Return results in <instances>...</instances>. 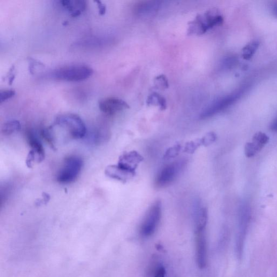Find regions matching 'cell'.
<instances>
[{"label":"cell","mask_w":277,"mask_h":277,"mask_svg":"<svg viewBox=\"0 0 277 277\" xmlns=\"http://www.w3.org/2000/svg\"><path fill=\"white\" fill-rule=\"evenodd\" d=\"M211 145L210 138L206 135H205L201 138H197L196 141L188 142L184 146L183 152L193 154L200 147L204 146L205 147Z\"/></svg>","instance_id":"obj_17"},{"label":"cell","mask_w":277,"mask_h":277,"mask_svg":"<svg viewBox=\"0 0 277 277\" xmlns=\"http://www.w3.org/2000/svg\"><path fill=\"white\" fill-rule=\"evenodd\" d=\"M99 109L108 115H114L117 113L128 109L129 106L123 100L115 97L106 98L99 103Z\"/></svg>","instance_id":"obj_10"},{"label":"cell","mask_w":277,"mask_h":277,"mask_svg":"<svg viewBox=\"0 0 277 277\" xmlns=\"http://www.w3.org/2000/svg\"><path fill=\"white\" fill-rule=\"evenodd\" d=\"M163 2L159 1H144L137 3L134 8V13L141 17H150L156 14L160 9Z\"/></svg>","instance_id":"obj_13"},{"label":"cell","mask_w":277,"mask_h":277,"mask_svg":"<svg viewBox=\"0 0 277 277\" xmlns=\"http://www.w3.org/2000/svg\"><path fill=\"white\" fill-rule=\"evenodd\" d=\"M249 87L248 84H245L233 93L215 100L200 115V118L202 119L210 118L224 111L237 102L245 94Z\"/></svg>","instance_id":"obj_1"},{"label":"cell","mask_w":277,"mask_h":277,"mask_svg":"<svg viewBox=\"0 0 277 277\" xmlns=\"http://www.w3.org/2000/svg\"><path fill=\"white\" fill-rule=\"evenodd\" d=\"M95 2L97 4L99 14L101 15L105 14L106 11V6L101 1H96Z\"/></svg>","instance_id":"obj_28"},{"label":"cell","mask_w":277,"mask_h":277,"mask_svg":"<svg viewBox=\"0 0 277 277\" xmlns=\"http://www.w3.org/2000/svg\"><path fill=\"white\" fill-rule=\"evenodd\" d=\"M40 135L43 140L49 145L52 150H56L55 138H54L51 128H42L40 129Z\"/></svg>","instance_id":"obj_21"},{"label":"cell","mask_w":277,"mask_h":277,"mask_svg":"<svg viewBox=\"0 0 277 277\" xmlns=\"http://www.w3.org/2000/svg\"><path fill=\"white\" fill-rule=\"evenodd\" d=\"M186 163V160H179L161 168L156 177V187L164 188L170 186L182 171Z\"/></svg>","instance_id":"obj_8"},{"label":"cell","mask_w":277,"mask_h":277,"mask_svg":"<svg viewBox=\"0 0 277 277\" xmlns=\"http://www.w3.org/2000/svg\"><path fill=\"white\" fill-rule=\"evenodd\" d=\"M155 84L157 87L161 89L167 88L169 86L168 80L164 75H160L155 79Z\"/></svg>","instance_id":"obj_24"},{"label":"cell","mask_w":277,"mask_h":277,"mask_svg":"<svg viewBox=\"0 0 277 277\" xmlns=\"http://www.w3.org/2000/svg\"><path fill=\"white\" fill-rule=\"evenodd\" d=\"M272 10L274 16L277 18V4L273 5Z\"/></svg>","instance_id":"obj_31"},{"label":"cell","mask_w":277,"mask_h":277,"mask_svg":"<svg viewBox=\"0 0 277 277\" xmlns=\"http://www.w3.org/2000/svg\"><path fill=\"white\" fill-rule=\"evenodd\" d=\"M181 150V146L180 144H176L168 149L165 153L164 159L169 160L175 158L178 156L179 152Z\"/></svg>","instance_id":"obj_22"},{"label":"cell","mask_w":277,"mask_h":277,"mask_svg":"<svg viewBox=\"0 0 277 277\" xmlns=\"http://www.w3.org/2000/svg\"><path fill=\"white\" fill-rule=\"evenodd\" d=\"M259 46V42L253 41L246 44L242 50V57L246 60H250L255 55Z\"/></svg>","instance_id":"obj_19"},{"label":"cell","mask_w":277,"mask_h":277,"mask_svg":"<svg viewBox=\"0 0 277 277\" xmlns=\"http://www.w3.org/2000/svg\"><path fill=\"white\" fill-rule=\"evenodd\" d=\"M197 263L200 268L207 264V242L205 229L195 230Z\"/></svg>","instance_id":"obj_9"},{"label":"cell","mask_w":277,"mask_h":277,"mask_svg":"<svg viewBox=\"0 0 277 277\" xmlns=\"http://www.w3.org/2000/svg\"><path fill=\"white\" fill-rule=\"evenodd\" d=\"M82 166L83 161L81 158L77 156L66 158L57 174V181L64 184L73 182L78 178Z\"/></svg>","instance_id":"obj_7"},{"label":"cell","mask_w":277,"mask_h":277,"mask_svg":"<svg viewBox=\"0 0 277 277\" xmlns=\"http://www.w3.org/2000/svg\"><path fill=\"white\" fill-rule=\"evenodd\" d=\"M162 215V204L159 201L153 203L143 219L140 228L141 235L149 237L155 234L159 225Z\"/></svg>","instance_id":"obj_5"},{"label":"cell","mask_w":277,"mask_h":277,"mask_svg":"<svg viewBox=\"0 0 277 277\" xmlns=\"http://www.w3.org/2000/svg\"><path fill=\"white\" fill-rule=\"evenodd\" d=\"M237 61V58L234 56H229L222 60L221 66L225 68H229L236 64Z\"/></svg>","instance_id":"obj_25"},{"label":"cell","mask_w":277,"mask_h":277,"mask_svg":"<svg viewBox=\"0 0 277 277\" xmlns=\"http://www.w3.org/2000/svg\"><path fill=\"white\" fill-rule=\"evenodd\" d=\"M166 270L164 267H160L156 272L155 277H165Z\"/></svg>","instance_id":"obj_29"},{"label":"cell","mask_w":277,"mask_h":277,"mask_svg":"<svg viewBox=\"0 0 277 277\" xmlns=\"http://www.w3.org/2000/svg\"><path fill=\"white\" fill-rule=\"evenodd\" d=\"M35 161H37L36 154L33 151L30 150L26 159V165L29 168H32Z\"/></svg>","instance_id":"obj_26"},{"label":"cell","mask_w":277,"mask_h":277,"mask_svg":"<svg viewBox=\"0 0 277 277\" xmlns=\"http://www.w3.org/2000/svg\"><path fill=\"white\" fill-rule=\"evenodd\" d=\"M26 140L31 150L36 156L37 162L41 163L44 159L45 152L42 144L32 129H28L26 132Z\"/></svg>","instance_id":"obj_14"},{"label":"cell","mask_w":277,"mask_h":277,"mask_svg":"<svg viewBox=\"0 0 277 277\" xmlns=\"http://www.w3.org/2000/svg\"><path fill=\"white\" fill-rule=\"evenodd\" d=\"M252 141L245 146V155L248 158L255 156L262 150L268 143L269 137L265 133L259 132L253 135Z\"/></svg>","instance_id":"obj_11"},{"label":"cell","mask_w":277,"mask_h":277,"mask_svg":"<svg viewBox=\"0 0 277 277\" xmlns=\"http://www.w3.org/2000/svg\"><path fill=\"white\" fill-rule=\"evenodd\" d=\"M270 128L272 131L277 132V117L271 122Z\"/></svg>","instance_id":"obj_30"},{"label":"cell","mask_w":277,"mask_h":277,"mask_svg":"<svg viewBox=\"0 0 277 277\" xmlns=\"http://www.w3.org/2000/svg\"><path fill=\"white\" fill-rule=\"evenodd\" d=\"M251 219V209L249 204L244 202L238 213V232L236 237V252L238 258L243 255L244 245Z\"/></svg>","instance_id":"obj_2"},{"label":"cell","mask_w":277,"mask_h":277,"mask_svg":"<svg viewBox=\"0 0 277 277\" xmlns=\"http://www.w3.org/2000/svg\"><path fill=\"white\" fill-rule=\"evenodd\" d=\"M144 160V158L136 151H130L122 155L119 159L118 165L125 170L135 174L136 168Z\"/></svg>","instance_id":"obj_12"},{"label":"cell","mask_w":277,"mask_h":277,"mask_svg":"<svg viewBox=\"0 0 277 277\" xmlns=\"http://www.w3.org/2000/svg\"><path fill=\"white\" fill-rule=\"evenodd\" d=\"M50 200V196L49 194H47L46 193H43L42 194V199L41 200H39L38 202H37L36 204L37 205H41L42 204H47Z\"/></svg>","instance_id":"obj_27"},{"label":"cell","mask_w":277,"mask_h":277,"mask_svg":"<svg viewBox=\"0 0 277 277\" xmlns=\"http://www.w3.org/2000/svg\"><path fill=\"white\" fill-rule=\"evenodd\" d=\"M147 104L159 106L161 110H165L167 107L166 99L157 93H153L148 97Z\"/></svg>","instance_id":"obj_20"},{"label":"cell","mask_w":277,"mask_h":277,"mask_svg":"<svg viewBox=\"0 0 277 277\" xmlns=\"http://www.w3.org/2000/svg\"><path fill=\"white\" fill-rule=\"evenodd\" d=\"M93 73V69L88 66L74 65L58 69L53 76L60 80L79 82L87 79Z\"/></svg>","instance_id":"obj_4"},{"label":"cell","mask_w":277,"mask_h":277,"mask_svg":"<svg viewBox=\"0 0 277 277\" xmlns=\"http://www.w3.org/2000/svg\"><path fill=\"white\" fill-rule=\"evenodd\" d=\"M21 129L20 123L18 120H12L5 123L2 127V133L5 135H10L19 131Z\"/></svg>","instance_id":"obj_18"},{"label":"cell","mask_w":277,"mask_h":277,"mask_svg":"<svg viewBox=\"0 0 277 277\" xmlns=\"http://www.w3.org/2000/svg\"><path fill=\"white\" fill-rule=\"evenodd\" d=\"M61 5L65 8L69 13L71 16L76 17L79 16L81 12L86 9V2L83 0H63L60 2Z\"/></svg>","instance_id":"obj_16"},{"label":"cell","mask_w":277,"mask_h":277,"mask_svg":"<svg viewBox=\"0 0 277 277\" xmlns=\"http://www.w3.org/2000/svg\"><path fill=\"white\" fill-rule=\"evenodd\" d=\"M56 125L65 127L71 136L75 140H81L85 136L87 129L85 124L79 115L68 113L60 115L56 120Z\"/></svg>","instance_id":"obj_6"},{"label":"cell","mask_w":277,"mask_h":277,"mask_svg":"<svg viewBox=\"0 0 277 277\" xmlns=\"http://www.w3.org/2000/svg\"><path fill=\"white\" fill-rule=\"evenodd\" d=\"M16 91L14 89H4L0 91V103L2 104L13 98Z\"/></svg>","instance_id":"obj_23"},{"label":"cell","mask_w":277,"mask_h":277,"mask_svg":"<svg viewBox=\"0 0 277 277\" xmlns=\"http://www.w3.org/2000/svg\"><path fill=\"white\" fill-rule=\"evenodd\" d=\"M224 19L221 15L212 11L199 15L193 21L190 23L189 34H204L214 27L221 25Z\"/></svg>","instance_id":"obj_3"},{"label":"cell","mask_w":277,"mask_h":277,"mask_svg":"<svg viewBox=\"0 0 277 277\" xmlns=\"http://www.w3.org/2000/svg\"><path fill=\"white\" fill-rule=\"evenodd\" d=\"M105 174L109 178L126 182L133 178L135 174L122 168L118 165L108 166L105 169Z\"/></svg>","instance_id":"obj_15"}]
</instances>
